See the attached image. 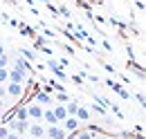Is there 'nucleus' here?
<instances>
[{"label":"nucleus","instance_id":"obj_13","mask_svg":"<svg viewBox=\"0 0 146 139\" xmlns=\"http://www.w3.org/2000/svg\"><path fill=\"white\" fill-rule=\"evenodd\" d=\"M52 110H54V117H56V121H58V123H63V119L68 117V112H65V108H63V105L58 103L56 108H52Z\"/></svg>","mask_w":146,"mask_h":139},{"label":"nucleus","instance_id":"obj_18","mask_svg":"<svg viewBox=\"0 0 146 139\" xmlns=\"http://www.w3.org/2000/svg\"><path fill=\"white\" fill-rule=\"evenodd\" d=\"M54 99H56V101H58V103H61V105H63V103H65V101H68V99H70V97H68V94H65L63 90H58V92H56V94H54Z\"/></svg>","mask_w":146,"mask_h":139},{"label":"nucleus","instance_id":"obj_3","mask_svg":"<svg viewBox=\"0 0 146 139\" xmlns=\"http://www.w3.org/2000/svg\"><path fill=\"white\" fill-rule=\"evenodd\" d=\"M27 135H29V137L32 139H40V137H45V126H43V123H32V126H29V128H27Z\"/></svg>","mask_w":146,"mask_h":139},{"label":"nucleus","instance_id":"obj_12","mask_svg":"<svg viewBox=\"0 0 146 139\" xmlns=\"http://www.w3.org/2000/svg\"><path fill=\"white\" fill-rule=\"evenodd\" d=\"M43 119H45L47 126H58V121L54 117V110H43Z\"/></svg>","mask_w":146,"mask_h":139},{"label":"nucleus","instance_id":"obj_1","mask_svg":"<svg viewBox=\"0 0 146 139\" xmlns=\"http://www.w3.org/2000/svg\"><path fill=\"white\" fill-rule=\"evenodd\" d=\"M27 117L29 119H34V121H43V105L38 103H27Z\"/></svg>","mask_w":146,"mask_h":139},{"label":"nucleus","instance_id":"obj_2","mask_svg":"<svg viewBox=\"0 0 146 139\" xmlns=\"http://www.w3.org/2000/svg\"><path fill=\"white\" fill-rule=\"evenodd\" d=\"M65 130L61 128V126H47L45 128V137H50V139H65Z\"/></svg>","mask_w":146,"mask_h":139},{"label":"nucleus","instance_id":"obj_24","mask_svg":"<svg viewBox=\"0 0 146 139\" xmlns=\"http://www.w3.org/2000/svg\"><path fill=\"white\" fill-rule=\"evenodd\" d=\"M7 135H9V128L7 126H0V139H7Z\"/></svg>","mask_w":146,"mask_h":139},{"label":"nucleus","instance_id":"obj_20","mask_svg":"<svg viewBox=\"0 0 146 139\" xmlns=\"http://www.w3.org/2000/svg\"><path fill=\"white\" fill-rule=\"evenodd\" d=\"M94 135H92V130H83V132H79L76 135V139H92Z\"/></svg>","mask_w":146,"mask_h":139},{"label":"nucleus","instance_id":"obj_32","mask_svg":"<svg viewBox=\"0 0 146 139\" xmlns=\"http://www.w3.org/2000/svg\"><path fill=\"white\" fill-rule=\"evenodd\" d=\"M27 139H32V137H27Z\"/></svg>","mask_w":146,"mask_h":139},{"label":"nucleus","instance_id":"obj_17","mask_svg":"<svg viewBox=\"0 0 146 139\" xmlns=\"http://www.w3.org/2000/svg\"><path fill=\"white\" fill-rule=\"evenodd\" d=\"M20 27V34L23 36H29V38H34V29L29 27V25H18Z\"/></svg>","mask_w":146,"mask_h":139},{"label":"nucleus","instance_id":"obj_25","mask_svg":"<svg viewBox=\"0 0 146 139\" xmlns=\"http://www.w3.org/2000/svg\"><path fill=\"white\" fill-rule=\"evenodd\" d=\"M0 99H7V87L0 83Z\"/></svg>","mask_w":146,"mask_h":139},{"label":"nucleus","instance_id":"obj_16","mask_svg":"<svg viewBox=\"0 0 146 139\" xmlns=\"http://www.w3.org/2000/svg\"><path fill=\"white\" fill-rule=\"evenodd\" d=\"M74 38H76V40H88V34H86V29H83L81 25L74 29Z\"/></svg>","mask_w":146,"mask_h":139},{"label":"nucleus","instance_id":"obj_7","mask_svg":"<svg viewBox=\"0 0 146 139\" xmlns=\"http://www.w3.org/2000/svg\"><path fill=\"white\" fill-rule=\"evenodd\" d=\"M74 117L79 119V123H83V121H90V110H88L86 105H79V108H76V112H74Z\"/></svg>","mask_w":146,"mask_h":139},{"label":"nucleus","instance_id":"obj_5","mask_svg":"<svg viewBox=\"0 0 146 139\" xmlns=\"http://www.w3.org/2000/svg\"><path fill=\"white\" fill-rule=\"evenodd\" d=\"M61 128H63L65 132H76V130H79V119H76V117H65Z\"/></svg>","mask_w":146,"mask_h":139},{"label":"nucleus","instance_id":"obj_27","mask_svg":"<svg viewBox=\"0 0 146 139\" xmlns=\"http://www.w3.org/2000/svg\"><path fill=\"white\" fill-rule=\"evenodd\" d=\"M137 103H139V105H144V94H142V92L137 94Z\"/></svg>","mask_w":146,"mask_h":139},{"label":"nucleus","instance_id":"obj_8","mask_svg":"<svg viewBox=\"0 0 146 139\" xmlns=\"http://www.w3.org/2000/svg\"><path fill=\"white\" fill-rule=\"evenodd\" d=\"M47 65H50V70L54 72V74H56V76H58V79H63V81L68 79V74H65V70L61 68V65H58L56 61H47Z\"/></svg>","mask_w":146,"mask_h":139},{"label":"nucleus","instance_id":"obj_31","mask_svg":"<svg viewBox=\"0 0 146 139\" xmlns=\"http://www.w3.org/2000/svg\"><path fill=\"white\" fill-rule=\"evenodd\" d=\"M112 139H119V137H112Z\"/></svg>","mask_w":146,"mask_h":139},{"label":"nucleus","instance_id":"obj_19","mask_svg":"<svg viewBox=\"0 0 146 139\" xmlns=\"http://www.w3.org/2000/svg\"><path fill=\"white\" fill-rule=\"evenodd\" d=\"M90 108H92V112H97V115H101V117H106V108H101L99 103H92Z\"/></svg>","mask_w":146,"mask_h":139},{"label":"nucleus","instance_id":"obj_22","mask_svg":"<svg viewBox=\"0 0 146 139\" xmlns=\"http://www.w3.org/2000/svg\"><path fill=\"white\" fill-rule=\"evenodd\" d=\"M7 76H9V70L2 68V70H0V83H5V81H7Z\"/></svg>","mask_w":146,"mask_h":139},{"label":"nucleus","instance_id":"obj_21","mask_svg":"<svg viewBox=\"0 0 146 139\" xmlns=\"http://www.w3.org/2000/svg\"><path fill=\"white\" fill-rule=\"evenodd\" d=\"M115 92H117V94H119V97H121V99H130V94H128V92H126V90H124V87H121V85L117 87V90H115Z\"/></svg>","mask_w":146,"mask_h":139},{"label":"nucleus","instance_id":"obj_14","mask_svg":"<svg viewBox=\"0 0 146 139\" xmlns=\"http://www.w3.org/2000/svg\"><path fill=\"white\" fill-rule=\"evenodd\" d=\"M14 119H16V121H29V117H27V108H25V105H20L18 110H16Z\"/></svg>","mask_w":146,"mask_h":139},{"label":"nucleus","instance_id":"obj_15","mask_svg":"<svg viewBox=\"0 0 146 139\" xmlns=\"http://www.w3.org/2000/svg\"><path fill=\"white\" fill-rule=\"evenodd\" d=\"M20 56H23L25 61H29V63H32V61H36V52H34V50H27V47L20 52Z\"/></svg>","mask_w":146,"mask_h":139},{"label":"nucleus","instance_id":"obj_4","mask_svg":"<svg viewBox=\"0 0 146 139\" xmlns=\"http://www.w3.org/2000/svg\"><path fill=\"white\" fill-rule=\"evenodd\" d=\"M7 81H11V83H20V85H25V81H27V74L25 72H20V70H9V76H7Z\"/></svg>","mask_w":146,"mask_h":139},{"label":"nucleus","instance_id":"obj_23","mask_svg":"<svg viewBox=\"0 0 146 139\" xmlns=\"http://www.w3.org/2000/svg\"><path fill=\"white\" fill-rule=\"evenodd\" d=\"M7 65H9V56L5 54V56H0V70H2V68H7Z\"/></svg>","mask_w":146,"mask_h":139},{"label":"nucleus","instance_id":"obj_11","mask_svg":"<svg viewBox=\"0 0 146 139\" xmlns=\"http://www.w3.org/2000/svg\"><path fill=\"white\" fill-rule=\"evenodd\" d=\"M79 101H76V99H68V103L63 105V108H65V112H68V117H74V112H76V108H79Z\"/></svg>","mask_w":146,"mask_h":139},{"label":"nucleus","instance_id":"obj_6","mask_svg":"<svg viewBox=\"0 0 146 139\" xmlns=\"http://www.w3.org/2000/svg\"><path fill=\"white\" fill-rule=\"evenodd\" d=\"M5 87H7V97H14V99L23 97V85H20V83H11V81H9Z\"/></svg>","mask_w":146,"mask_h":139},{"label":"nucleus","instance_id":"obj_29","mask_svg":"<svg viewBox=\"0 0 146 139\" xmlns=\"http://www.w3.org/2000/svg\"><path fill=\"white\" fill-rule=\"evenodd\" d=\"M0 56H5V45L0 43Z\"/></svg>","mask_w":146,"mask_h":139},{"label":"nucleus","instance_id":"obj_26","mask_svg":"<svg viewBox=\"0 0 146 139\" xmlns=\"http://www.w3.org/2000/svg\"><path fill=\"white\" fill-rule=\"evenodd\" d=\"M7 23H9V27H18V25H20L18 20H16V18H9V20H7Z\"/></svg>","mask_w":146,"mask_h":139},{"label":"nucleus","instance_id":"obj_30","mask_svg":"<svg viewBox=\"0 0 146 139\" xmlns=\"http://www.w3.org/2000/svg\"><path fill=\"white\" fill-rule=\"evenodd\" d=\"M38 2H45V5H47V2H50V0H38Z\"/></svg>","mask_w":146,"mask_h":139},{"label":"nucleus","instance_id":"obj_10","mask_svg":"<svg viewBox=\"0 0 146 139\" xmlns=\"http://www.w3.org/2000/svg\"><path fill=\"white\" fill-rule=\"evenodd\" d=\"M34 103H38V105H50L52 103V94H47V92H36V101Z\"/></svg>","mask_w":146,"mask_h":139},{"label":"nucleus","instance_id":"obj_28","mask_svg":"<svg viewBox=\"0 0 146 139\" xmlns=\"http://www.w3.org/2000/svg\"><path fill=\"white\" fill-rule=\"evenodd\" d=\"M7 139H20V135H16V132H9V135H7Z\"/></svg>","mask_w":146,"mask_h":139},{"label":"nucleus","instance_id":"obj_9","mask_svg":"<svg viewBox=\"0 0 146 139\" xmlns=\"http://www.w3.org/2000/svg\"><path fill=\"white\" fill-rule=\"evenodd\" d=\"M14 70H20V72H25V74H27V72L32 70V65H29V61H25L23 56H18V58L14 61Z\"/></svg>","mask_w":146,"mask_h":139}]
</instances>
